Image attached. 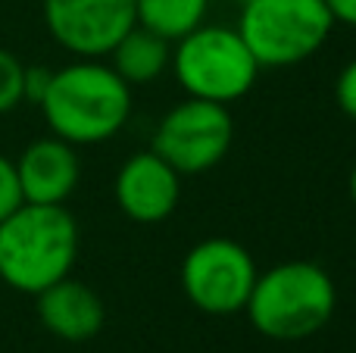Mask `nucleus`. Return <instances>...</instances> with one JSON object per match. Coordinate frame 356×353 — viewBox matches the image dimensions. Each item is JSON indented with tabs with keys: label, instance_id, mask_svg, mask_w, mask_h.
<instances>
[{
	"label": "nucleus",
	"instance_id": "obj_19",
	"mask_svg": "<svg viewBox=\"0 0 356 353\" xmlns=\"http://www.w3.org/2000/svg\"><path fill=\"white\" fill-rule=\"evenodd\" d=\"M347 191H350V200H353V206H356V166H353V172H350V181H347Z\"/></svg>",
	"mask_w": 356,
	"mask_h": 353
},
{
	"label": "nucleus",
	"instance_id": "obj_12",
	"mask_svg": "<svg viewBox=\"0 0 356 353\" xmlns=\"http://www.w3.org/2000/svg\"><path fill=\"white\" fill-rule=\"evenodd\" d=\"M106 56H110V66L116 69V75L125 85L144 88V85H154L169 69V63H172V44L135 22L113 44V50Z\"/></svg>",
	"mask_w": 356,
	"mask_h": 353
},
{
	"label": "nucleus",
	"instance_id": "obj_11",
	"mask_svg": "<svg viewBox=\"0 0 356 353\" xmlns=\"http://www.w3.org/2000/svg\"><path fill=\"white\" fill-rule=\"evenodd\" d=\"M35 313L38 322L44 325V331H50L54 338L69 344L97 338L106 322V306L100 300V294L85 281L72 279V275L38 291Z\"/></svg>",
	"mask_w": 356,
	"mask_h": 353
},
{
	"label": "nucleus",
	"instance_id": "obj_3",
	"mask_svg": "<svg viewBox=\"0 0 356 353\" xmlns=\"http://www.w3.org/2000/svg\"><path fill=\"white\" fill-rule=\"evenodd\" d=\"M338 285L313 260H288L257 275L247 297V319L269 341H307L332 322Z\"/></svg>",
	"mask_w": 356,
	"mask_h": 353
},
{
	"label": "nucleus",
	"instance_id": "obj_5",
	"mask_svg": "<svg viewBox=\"0 0 356 353\" xmlns=\"http://www.w3.org/2000/svg\"><path fill=\"white\" fill-rule=\"evenodd\" d=\"M234 28L259 69H288L325 47L334 19L325 0H244Z\"/></svg>",
	"mask_w": 356,
	"mask_h": 353
},
{
	"label": "nucleus",
	"instance_id": "obj_17",
	"mask_svg": "<svg viewBox=\"0 0 356 353\" xmlns=\"http://www.w3.org/2000/svg\"><path fill=\"white\" fill-rule=\"evenodd\" d=\"M50 72L54 69L47 66H25V104H41L44 91L50 85Z\"/></svg>",
	"mask_w": 356,
	"mask_h": 353
},
{
	"label": "nucleus",
	"instance_id": "obj_4",
	"mask_svg": "<svg viewBox=\"0 0 356 353\" xmlns=\"http://www.w3.org/2000/svg\"><path fill=\"white\" fill-rule=\"evenodd\" d=\"M169 69L188 97L225 106L247 97L263 72L234 25L209 22L197 25L194 31L172 44Z\"/></svg>",
	"mask_w": 356,
	"mask_h": 353
},
{
	"label": "nucleus",
	"instance_id": "obj_2",
	"mask_svg": "<svg viewBox=\"0 0 356 353\" xmlns=\"http://www.w3.org/2000/svg\"><path fill=\"white\" fill-rule=\"evenodd\" d=\"M79 241V222L66 204H19L0 219V281L35 297L72 275Z\"/></svg>",
	"mask_w": 356,
	"mask_h": 353
},
{
	"label": "nucleus",
	"instance_id": "obj_1",
	"mask_svg": "<svg viewBox=\"0 0 356 353\" xmlns=\"http://www.w3.org/2000/svg\"><path fill=\"white\" fill-rule=\"evenodd\" d=\"M50 135L72 147H94L122 131L131 116V88L104 60L75 56L50 72L41 104Z\"/></svg>",
	"mask_w": 356,
	"mask_h": 353
},
{
	"label": "nucleus",
	"instance_id": "obj_13",
	"mask_svg": "<svg viewBox=\"0 0 356 353\" xmlns=\"http://www.w3.org/2000/svg\"><path fill=\"white\" fill-rule=\"evenodd\" d=\"M213 0H135V19L141 28L175 44L197 25L207 22Z\"/></svg>",
	"mask_w": 356,
	"mask_h": 353
},
{
	"label": "nucleus",
	"instance_id": "obj_9",
	"mask_svg": "<svg viewBox=\"0 0 356 353\" xmlns=\"http://www.w3.org/2000/svg\"><path fill=\"white\" fill-rule=\"evenodd\" d=\"M113 197L125 219L138 225L166 222L181 200V175L154 150L131 154L113 179Z\"/></svg>",
	"mask_w": 356,
	"mask_h": 353
},
{
	"label": "nucleus",
	"instance_id": "obj_8",
	"mask_svg": "<svg viewBox=\"0 0 356 353\" xmlns=\"http://www.w3.org/2000/svg\"><path fill=\"white\" fill-rule=\"evenodd\" d=\"M44 25L63 50L104 60L138 22L135 0H41Z\"/></svg>",
	"mask_w": 356,
	"mask_h": 353
},
{
	"label": "nucleus",
	"instance_id": "obj_10",
	"mask_svg": "<svg viewBox=\"0 0 356 353\" xmlns=\"http://www.w3.org/2000/svg\"><path fill=\"white\" fill-rule=\"evenodd\" d=\"M13 163L22 204H66L81 179V160L75 147L56 135L35 138Z\"/></svg>",
	"mask_w": 356,
	"mask_h": 353
},
{
	"label": "nucleus",
	"instance_id": "obj_16",
	"mask_svg": "<svg viewBox=\"0 0 356 353\" xmlns=\"http://www.w3.org/2000/svg\"><path fill=\"white\" fill-rule=\"evenodd\" d=\"M334 104L350 122H356V56L334 79Z\"/></svg>",
	"mask_w": 356,
	"mask_h": 353
},
{
	"label": "nucleus",
	"instance_id": "obj_7",
	"mask_svg": "<svg viewBox=\"0 0 356 353\" xmlns=\"http://www.w3.org/2000/svg\"><path fill=\"white\" fill-rule=\"evenodd\" d=\"M259 269L253 254L234 238H203L181 260V291L207 316L244 313Z\"/></svg>",
	"mask_w": 356,
	"mask_h": 353
},
{
	"label": "nucleus",
	"instance_id": "obj_14",
	"mask_svg": "<svg viewBox=\"0 0 356 353\" xmlns=\"http://www.w3.org/2000/svg\"><path fill=\"white\" fill-rule=\"evenodd\" d=\"M25 104V63L0 47V116Z\"/></svg>",
	"mask_w": 356,
	"mask_h": 353
},
{
	"label": "nucleus",
	"instance_id": "obj_15",
	"mask_svg": "<svg viewBox=\"0 0 356 353\" xmlns=\"http://www.w3.org/2000/svg\"><path fill=\"white\" fill-rule=\"evenodd\" d=\"M19 204H22V191H19L16 179V163L6 154H0V219L10 216Z\"/></svg>",
	"mask_w": 356,
	"mask_h": 353
},
{
	"label": "nucleus",
	"instance_id": "obj_18",
	"mask_svg": "<svg viewBox=\"0 0 356 353\" xmlns=\"http://www.w3.org/2000/svg\"><path fill=\"white\" fill-rule=\"evenodd\" d=\"M328 13H332L334 25H347L356 28V0H325Z\"/></svg>",
	"mask_w": 356,
	"mask_h": 353
},
{
	"label": "nucleus",
	"instance_id": "obj_6",
	"mask_svg": "<svg viewBox=\"0 0 356 353\" xmlns=\"http://www.w3.org/2000/svg\"><path fill=\"white\" fill-rule=\"evenodd\" d=\"M234 144V116L225 104L184 97L156 122L150 150L178 175H203L228 156Z\"/></svg>",
	"mask_w": 356,
	"mask_h": 353
}]
</instances>
